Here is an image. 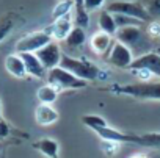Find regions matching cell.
Listing matches in <instances>:
<instances>
[{
	"label": "cell",
	"instance_id": "cell-15",
	"mask_svg": "<svg viewBox=\"0 0 160 158\" xmlns=\"http://www.w3.org/2000/svg\"><path fill=\"white\" fill-rule=\"evenodd\" d=\"M35 119L39 125H52L58 121V111L52 105L39 103L35 110Z\"/></svg>",
	"mask_w": 160,
	"mask_h": 158
},
{
	"label": "cell",
	"instance_id": "cell-7",
	"mask_svg": "<svg viewBox=\"0 0 160 158\" xmlns=\"http://www.w3.org/2000/svg\"><path fill=\"white\" fill-rule=\"evenodd\" d=\"M130 70H148L160 80V52L152 50L133 60Z\"/></svg>",
	"mask_w": 160,
	"mask_h": 158
},
{
	"label": "cell",
	"instance_id": "cell-27",
	"mask_svg": "<svg viewBox=\"0 0 160 158\" xmlns=\"http://www.w3.org/2000/svg\"><path fill=\"white\" fill-rule=\"evenodd\" d=\"M146 31L152 39H160V21H152L146 25Z\"/></svg>",
	"mask_w": 160,
	"mask_h": 158
},
{
	"label": "cell",
	"instance_id": "cell-22",
	"mask_svg": "<svg viewBox=\"0 0 160 158\" xmlns=\"http://www.w3.org/2000/svg\"><path fill=\"white\" fill-rule=\"evenodd\" d=\"M72 10H74V2L72 0H60V2L55 5V8L52 10V19L57 21V19H61L68 14H72Z\"/></svg>",
	"mask_w": 160,
	"mask_h": 158
},
{
	"label": "cell",
	"instance_id": "cell-1",
	"mask_svg": "<svg viewBox=\"0 0 160 158\" xmlns=\"http://www.w3.org/2000/svg\"><path fill=\"white\" fill-rule=\"evenodd\" d=\"M115 39L121 44H124L135 58L152 52L154 39L148 35L146 27H129V28H119Z\"/></svg>",
	"mask_w": 160,
	"mask_h": 158
},
{
	"label": "cell",
	"instance_id": "cell-16",
	"mask_svg": "<svg viewBox=\"0 0 160 158\" xmlns=\"http://www.w3.org/2000/svg\"><path fill=\"white\" fill-rule=\"evenodd\" d=\"M33 147L47 158H58L60 155V144L52 138H41L36 142H33Z\"/></svg>",
	"mask_w": 160,
	"mask_h": 158
},
{
	"label": "cell",
	"instance_id": "cell-9",
	"mask_svg": "<svg viewBox=\"0 0 160 158\" xmlns=\"http://www.w3.org/2000/svg\"><path fill=\"white\" fill-rule=\"evenodd\" d=\"M74 27H75V24H74V16H72V14H68V16H64V17H61V19L53 21V24L49 25V27H46L44 31H46L47 35H50V38H52L53 41L58 42V41H64V39L68 38V35L72 31Z\"/></svg>",
	"mask_w": 160,
	"mask_h": 158
},
{
	"label": "cell",
	"instance_id": "cell-26",
	"mask_svg": "<svg viewBox=\"0 0 160 158\" xmlns=\"http://www.w3.org/2000/svg\"><path fill=\"white\" fill-rule=\"evenodd\" d=\"M152 21H160V0H140Z\"/></svg>",
	"mask_w": 160,
	"mask_h": 158
},
{
	"label": "cell",
	"instance_id": "cell-12",
	"mask_svg": "<svg viewBox=\"0 0 160 158\" xmlns=\"http://www.w3.org/2000/svg\"><path fill=\"white\" fill-rule=\"evenodd\" d=\"M21 58L24 60L27 74L35 77V78H44L47 77V69L42 66V63L39 61V58L36 56V53H19Z\"/></svg>",
	"mask_w": 160,
	"mask_h": 158
},
{
	"label": "cell",
	"instance_id": "cell-6",
	"mask_svg": "<svg viewBox=\"0 0 160 158\" xmlns=\"http://www.w3.org/2000/svg\"><path fill=\"white\" fill-rule=\"evenodd\" d=\"M52 41L53 39L50 38V35H47L44 30L32 31L16 42V53H36Z\"/></svg>",
	"mask_w": 160,
	"mask_h": 158
},
{
	"label": "cell",
	"instance_id": "cell-21",
	"mask_svg": "<svg viewBox=\"0 0 160 158\" xmlns=\"http://www.w3.org/2000/svg\"><path fill=\"white\" fill-rule=\"evenodd\" d=\"M58 89L57 88H53L52 85H44V86H41L38 91H36V97H38V100H39V103H42V105H53L55 102H57V99H58Z\"/></svg>",
	"mask_w": 160,
	"mask_h": 158
},
{
	"label": "cell",
	"instance_id": "cell-5",
	"mask_svg": "<svg viewBox=\"0 0 160 158\" xmlns=\"http://www.w3.org/2000/svg\"><path fill=\"white\" fill-rule=\"evenodd\" d=\"M46 78H47L49 85H52L58 91H63V89H82V88L87 86L85 80H80L78 77H75L74 74H71L69 70H66L60 66L55 67V69H50L47 72Z\"/></svg>",
	"mask_w": 160,
	"mask_h": 158
},
{
	"label": "cell",
	"instance_id": "cell-10",
	"mask_svg": "<svg viewBox=\"0 0 160 158\" xmlns=\"http://www.w3.org/2000/svg\"><path fill=\"white\" fill-rule=\"evenodd\" d=\"M133 60H135V56L130 52V49H127L124 44L116 41L113 49H112L110 56L107 58V63L115 66V67H119V69H130Z\"/></svg>",
	"mask_w": 160,
	"mask_h": 158
},
{
	"label": "cell",
	"instance_id": "cell-19",
	"mask_svg": "<svg viewBox=\"0 0 160 158\" xmlns=\"http://www.w3.org/2000/svg\"><path fill=\"white\" fill-rule=\"evenodd\" d=\"M74 2V24L87 30L90 27V13L85 10V0H72Z\"/></svg>",
	"mask_w": 160,
	"mask_h": 158
},
{
	"label": "cell",
	"instance_id": "cell-8",
	"mask_svg": "<svg viewBox=\"0 0 160 158\" xmlns=\"http://www.w3.org/2000/svg\"><path fill=\"white\" fill-rule=\"evenodd\" d=\"M36 56L39 58V61L42 63V66L49 72L50 69H55V67L60 66L61 56H63V50H61V47H60V44L57 41H52L47 45H44L41 50H38Z\"/></svg>",
	"mask_w": 160,
	"mask_h": 158
},
{
	"label": "cell",
	"instance_id": "cell-11",
	"mask_svg": "<svg viewBox=\"0 0 160 158\" xmlns=\"http://www.w3.org/2000/svg\"><path fill=\"white\" fill-rule=\"evenodd\" d=\"M115 42H116V39H115L113 36L104 33V31H96V33L91 36V39H90L91 49H93L98 55H101L102 58H105V60L110 56Z\"/></svg>",
	"mask_w": 160,
	"mask_h": 158
},
{
	"label": "cell",
	"instance_id": "cell-17",
	"mask_svg": "<svg viewBox=\"0 0 160 158\" xmlns=\"http://www.w3.org/2000/svg\"><path fill=\"white\" fill-rule=\"evenodd\" d=\"M96 135H99V138L102 141H110V142H118V144H122V142H127V133L121 132V130H116L110 125H105V127H99L94 130Z\"/></svg>",
	"mask_w": 160,
	"mask_h": 158
},
{
	"label": "cell",
	"instance_id": "cell-23",
	"mask_svg": "<svg viewBox=\"0 0 160 158\" xmlns=\"http://www.w3.org/2000/svg\"><path fill=\"white\" fill-rule=\"evenodd\" d=\"M115 21H116V25H118V30L119 28H129V27H146L148 24L138 21V19H133V17H129V16H122V14H115Z\"/></svg>",
	"mask_w": 160,
	"mask_h": 158
},
{
	"label": "cell",
	"instance_id": "cell-31",
	"mask_svg": "<svg viewBox=\"0 0 160 158\" xmlns=\"http://www.w3.org/2000/svg\"><path fill=\"white\" fill-rule=\"evenodd\" d=\"M129 158H149V156H148L146 153H140V152H138V153H132Z\"/></svg>",
	"mask_w": 160,
	"mask_h": 158
},
{
	"label": "cell",
	"instance_id": "cell-30",
	"mask_svg": "<svg viewBox=\"0 0 160 158\" xmlns=\"http://www.w3.org/2000/svg\"><path fill=\"white\" fill-rule=\"evenodd\" d=\"M10 135H11V127H10L3 119H0V139L8 138Z\"/></svg>",
	"mask_w": 160,
	"mask_h": 158
},
{
	"label": "cell",
	"instance_id": "cell-32",
	"mask_svg": "<svg viewBox=\"0 0 160 158\" xmlns=\"http://www.w3.org/2000/svg\"><path fill=\"white\" fill-rule=\"evenodd\" d=\"M0 119H2V102H0Z\"/></svg>",
	"mask_w": 160,
	"mask_h": 158
},
{
	"label": "cell",
	"instance_id": "cell-25",
	"mask_svg": "<svg viewBox=\"0 0 160 158\" xmlns=\"http://www.w3.org/2000/svg\"><path fill=\"white\" fill-rule=\"evenodd\" d=\"M14 27V17L13 14H7L3 17H0V42H2L13 30Z\"/></svg>",
	"mask_w": 160,
	"mask_h": 158
},
{
	"label": "cell",
	"instance_id": "cell-2",
	"mask_svg": "<svg viewBox=\"0 0 160 158\" xmlns=\"http://www.w3.org/2000/svg\"><path fill=\"white\" fill-rule=\"evenodd\" d=\"M60 67L69 70L71 74H74L75 77L80 78V80H85V82L102 80V78H105L108 75L98 64H94V63H91L88 60H83V58H77V56L68 55L64 52H63V56H61Z\"/></svg>",
	"mask_w": 160,
	"mask_h": 158
},
{
	"label": "cell",
	"instance_id": "cell-24",
	"mask_svg": "<svg viewBox=\"0 0 160 158\" xmlns=\"http://www.w3.org/2000/svg\"><path fill=\"white\" fill-rule=\"evenodd\" d=\"M82 124H85V125L90 127L91 130H96V128H99V127L108 125L107 121H105L102 116H98V114H83V116H82Z\"/></svg>",
	"mask_w": 160,
	"mask_h": 158
},
{
	"label": "cell",
	"instance_id": "cell-13",
	"mask_svg": "<svg viewBox=\"0 0 160 158\" xmlns=\"http://www.w3.org/2000/svg\"><path fill=\"white\" fill-rule=\"evenodd\" d=\"M127 144H138L151 149H160V133H144V135H135L127 133Z\"/></svg>",
	"mask_w": 160,
	"mask_h": 158
},
{
	"label": "cell",
	"instance_id": "cell-3",
	"mask_svg": "<svg viewBox=\"0 0 160 158\" xmlns=\"http://www.w3.org/2000/svg\"><path fill=\"white\" fill-rule=\"evenodd\" d=\"M113 91L116 94L129 96L141 100H160V80L135 82L127 85H115Z\"/></svg>",
	"mask_w": 160,
	"mask_h": 158
},
{
	"label": "cell",
	"instance_id": "cell-20",
	"mask_svg": "<svg viewBox=\"0 0 160 158\" xmlns=\"http://www.w3.org/2000/svg\"><path fill=\"white\" fill-rule=\"evenodd\" d=\"M64 42V47L68 50H77L80 49L85 42H87V33L83 28H80V27H74L72 31L68 35V38L63 41Z\"/></svg>",
	"mask_w": 160,
	"mask_h": 158
},
{
	"label": "cell",
	"instance_id": "cell-29",
	"mask_svg": "<svg viewBox=\"0 0 160 158\" xmlns=\"http://www.w3.org/2000/svg\"><path fill=\"white\" fill-rule=\"evenodd\" d=\"M102 149H104V152H105L108 156H115V153H118V150H119V144H118V142L104 141V144H102Z\"/></svg>",
	"mask_w": 160,
	"mask_h": 158
},
{
	"label": "cell",
	"instance_id": "cell-4",
	"mask_svg": "<svg viewBox=\"0 0 160 158\" xmlns=\"http://www.w3.org/2000/svg\"><path fill=\"white\" fill-rule=\"evenodd\" d=\"M105 10L112 14H122L133 19H138L144 24L152 22L149 13L146 11L144 5L140 0H112L108 5H105Z\"/></svg>",
	"mask_w": 160,
	"mask_h": 158
},
{
	"label": "cell",
	"instance_id": "cell-18",
	"mask_svg": "<svg viewBox=\"0 0 160 158\" xmlns=\"http://www.w3.org/2000/svg\"><path fill=\"white\" fill-rule=\"evenodd\" d=\"M98 24H99V28L101 31L110 35V36H116L118 33V25H116V21H115V14H112L110 11H107L105 8L99 11V17H98Z\"/></svg>",
	"mask_w": 160,
	"mask_h": 158
},
{
	"label": "cell",
	"instance_id": "cell-28",
	"mask_svg": "<svg viewBox=\"0 0 160 158\" xmlns=\"http://www.w3.org/2000/svg\"><path fill=\"white\" fill-rule=\"evenodd\" d=\"M102 7H105V0H85V10L88 13L101 10Z\"/></svg>",
	"mask_w": 160,
	"mask_h": 158
},
{
	"label": "cell",
	"instance_id": "cell-14",
	"mask_svg": "<svg viewBox=\"0 0 160 158\" xmlns=\"http://www.w3.org/2000/svg\"><path fill=\"white\" fill-rule=\"evenodd\" d=\"M5 69L8 74H11L16 78H25L28 75L25 64H24V60L21 58L19 53H13V55H8L5 58Z\"/></svg>",
	"mask_w": 160,
	"mask_h": 158
}]
</instances>
